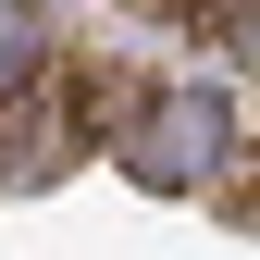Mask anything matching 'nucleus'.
I'll use <instances>...</instances> for the list:
<instances>
[{
  "instance_id": "7ed1b4c3",
  "label": "nucleus",
  "mask_w": 260,
  "mask_h": 260,
  "mask_svg": "<svg viewBox=\"0 0 260 260\" xmlns=\"http://www.w3.org/2000/svg\"><path fill=\"white\" fill-rule=\"evenodd\" d=\"M186 13H199V38H223V50L260 75V0H186Z\"/></svg>"
},
{
  "instance_id": "f03ea898",
  "label": "nucleus",
  "mask_w": 260,
  "mask_h": 260,
  "mask_svg": "<svg viewBox=\"0 0 260 260\" xmlns=\"http://www.w3.org/2000/svg\"><path fill=\"white\" fill-rule=\"evenodd\" d=\"M38 75H50V13L38 0H0V100H25Z\"/></svg>"
},
{
  "instance_id": "f257e3e1",
  "label": "nucleus",
  "mask_w": 260,
  "mask_h": 260,
  "mask_svg": "<svg viewBox=\"0 0 260 260\" xmlns=\"http://www.w3.org/2000/svg\"><path fill=\"white\" fill-rule=\"evenodd\" d=\"M124 174L137 186H211L223 161H236V112L211 100V87H149V100H124Z\"/></svg>"
}]
</instances>
